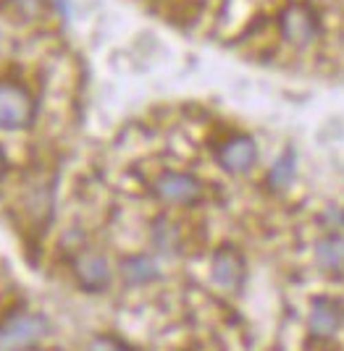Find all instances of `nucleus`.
<instances>
[{
    "instance_id": "nucleus-1",
    "label": "nucleus",
    "mask_w": 344,
    "mask_h": 351,
    "mask_svg": "<svg viewBox=\"0 0 344 351\" xmlns=\"http://www.w3.org/2000/svg\"><path fill=\"white\" fill-rule=\"evenodd\" d=\"M50 322L43 315H19L0 328V351L30 349L40 338L47 336Z\"/></svg>"
},
{
    "instance_id": "nucleus-2",
    "label": "nucleus",
    "mask_w": 344,
    "mask_h": 351,
    "mask_svg": "<svg viewBox=\"0 0 344 351\" xmlns=\"http://www.w3.org/2000/svg\"><path fill=\"white\" fill-rule=\"evenodd\" d=\"M34 118V100L24 87L0 82V129H27Z\"/></svg>"
},
{
    "instance_id": "nucleus-3",
    "label": "nucleus",
    "mask_w": 344,
    "mask_h": 351,
    "mask_svg": "<svg viewBox=\"0 0 344 351\" xmlns=\"http://www.w3.org/2000/svg\"><path fill=\"white\" fill-rule=\"evenodd\" d=\"M155 191L171 205H195L203 197V184L187 173H163L155 181Z\"/></svg>"
},
{
    "instance_id": "nucleus-4",
    "label": "nucleus",
    "mask_w": 344,
    "mask_h": 351,
    "mask_svg": "<svg viewBox=\"0 0 344 351\" xmlns=\"http://www.w3.org/2000/svg\"><path fill=\"white\" fill-rule=\"evenodd\" d=\"M282 29H284V37L289 43L308 45L313 43L315 34H318V19H315V14L308 5L295 3L282 16Z\"/></svg>"
},
{
    "instance_id": "nucleus-5",
    "label": "nucleus",
    "mask_w": 344,
    "mask_h": 351,
    "mask_svg": "<svg viewBox=\"0 0 344 351\" xmlns=\"http://www.w3.org/2000/svg\"><path fill=\"white\" fill-rule=\"evenodd\" d=\"M218 160L224 165L226 171H231V173H244V171H250L257 160V147L250 136H234V139H229L221 149H218Z\"/></svg>"
},
{
    "instance_id": "nucleus-6",
    "label": "nucleus",
    "mask_w": 344,
    "mask_h": 351,
    "mask_svg": "<svg viewBox=\"0 0 344 351\" xmlns=\"http://www.w3.org/2000/svg\"><path fill=\"white\" fill-rule=\"evenodd\" d=\"M76 278L87 291H103L105 286L111 283V267L103 254L87 252L82 257H76Z\"/></svg>"
},
{
    "instance_id": "nucleus-7",
    "label": "nucleus",
    "mask_w": 344,
    "mask_h": 351,
    "mask_svg": "<svg viewBox=\"0 0 344 351\" xmlns=\"http://www.w3.org/2000/svg\"><path fill=\"white\" fill-rule=\"evenodd\" d=\"M213 280L221 289H229V291L240 289L242 280H244V263H242L237 249L216 252V257H213Z\"/></svg>"
},
{
    "instance_id": "nucleus-8",
    "label": "nucleus",
    "mask_w": 344,
    "mask_h": 351,
    "mask_svg": "<svg viewBox=\"0 0 344 351\" xmlns=\"http://www.w3.org/2000/svg\"><path fill=\"white\" fill-rule=\"evenodd\" d=\"M339 325H342V307L334 299L318 296L310 309V330L315 336L329 338L339 330Z\"/></svg>"
},
{
    "instance_id": "nucleus-9",
    "label": "nucleus",
    "mask_w": 344,
    "mask_h": 351,
    "mask_svg": "<svg viewBox=\"0 0 344 351\" xmlns=\"http://www.w3.org/2000/svg\"><path fill=\"white\" fill-rule=\"evenodd\" d=\"M315 260L318 265L331 273V276H342L344 273V239L329 236L315 247Z\"/></svg>"
},
{
    "instance_id": "nucleus-10",
    "label": "nucleus",
    "mask_w": 344,
    "mask_h": 351,
    "mask_svg": "<svg viewBox=\"0 0 344 351\" xmlns=\"http://www.w3.org/2000/svg\"><path fill=\"white\" fill-rule=\"evenodd\" d=\"M121 276L126 283L132 286H142V283H150V280L158 278V265L152 257H145V254H137V257H129L121 265Z\"/></svg>"
},
{
    "instance_id": "nucleus-11",
    "label": "nucleus",
    "mask_w": 344,
    "mask_h": 351,
    "mask_svg": "<svg viewBox=\"0 0 344 351\" xmlns=\"http://www.w3.org/2000/svg\"><path fill=\"white\" fill-rule=\"evenodd\" d=\"M292 178H295V152H284L279 160L273 162L268 173V184L273 189H284L292 184Z\"/></svg>"
},
{
    "instance_id": "nucleus-12",
    "label": "nucleus",
    "mask_w": 344,
    "mask_h": 351,
    "mask_svg": "<svg viewBox=\"0 0 344 351\" xmlns=\"http://www.w3.org/2000/svg\"><path fill=\"white\" fill-rule=\"evenodd\" d=\"M176 241H179V234H176V228L168 223V220H161L158 226H155V244L165 252H174L176 249Z\"/></svg>"
},
{
    "instance_id": "nucleus-13",
    "label": "nucleus",
    "mask_w": 344,
    "mask_h": 351,
    "mask_svg": "<svg viewBox=\"0 0 344 351\" xmlns=\"http://www.w3.org/2000/svg\"><path fill=\"white\" fill-rule=\"evenodd\" d=\"M90 351H129V349H126L121 341H116V338L100 336V338H95V341H92Z\"/></svg>"
},
{
    "instance_id": "nucleus-14",
    "label": "nucleus",
    "mask_w": 344,
    "mask_h": 351,
    "mask_svg": "<svg viewBox=\"0 0 344 351\" xmlns=\"http://www.w3.org/2000/svg\"><path fill=\"white\" fill-rule=\"evenodd\" d=\"M16 5H24V16H37L40 14V0H14Z\"/></svg>"
},
{
    "instance_id": "nucleus-15",
    "label": "nucleus",
    "mask_w": 344,
    "mask_h": 351,
    "mask_svg": "<svg viewBox=\"0 0 344 351\" xmlns=\"http://www.w3.org/2000/svg\"><path fill=\"white\" fill-rule=\"evenodd\" d=\"M3 176H5V155H3V149H0V181H3Z\"/></svg>"
}]
</instances>
